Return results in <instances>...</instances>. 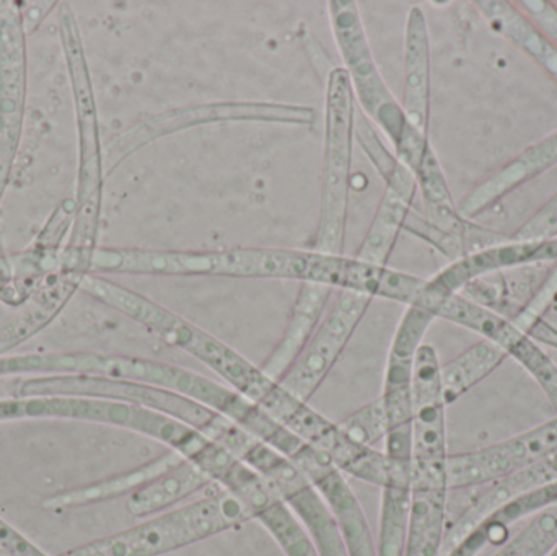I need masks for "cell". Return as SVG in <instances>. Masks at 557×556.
Here are the masks:
<instances>
[{
	"instance_id": "1",
	"label": "cell",
	"mask_w": 557,
	"mask_h": 556,
	"mask_svg": "<svg viewBox=\"0 0 557 556\" xmlns=\"http://www.w3.org/2000/svg\"><path fill=\"white\" fill-rule=\"evenodd\" d=\"M81 291L98 302L129 317L170 346L198 359L206 368L214 371L232 391L263 408L305 443L326 453L344 473L356 472L362 466L367 447L352 443L337 423L327 420L307 401H301L285 391L263 369L248 361L218 336L160 306L156 300L100 274H88L82 281Z\"/></svg>"
},
{
	"instance_id": "2",
	"label": "cell",
	"mask_w": 557,
	"mask_h": 556,
	"mask_svg": "<svg viewBox=\"0 0 557 556\" xmlns=\"http://www.w3.org/2000/svg\"><path fill=\"white\" fill-rule=\"evenodd\" d=\"M366 264L354 257L290 248L235 247L225 250H147L98 247L90 274L209 276L235 280H284L324 284L357 293Z\"/></svg>"
},
{
	"instance_id": "3",
	"label": "cell",
	"mask_w": 557,
	"mask_h": 556,
	"mask_svg": "<svg viewBox=\"0 0 557 556\" xmlns=\"http://www.w3.org/2000/svg\"><path fill=\"white\" fill-rule=\"evenodd\" d=\"M59 39L64 52L77 123V196L71 234L62 248L59 268L85 277L98 248L103 208L104 152L101 147L97 98L85 54L84 39L71 3L58 5Z\"/></svg>"
},
{
	"instance_id": "4",
	"label": "cell",
	"mask_w": 557,
	"mask_h": 556,
	"mask_svg": "<svg viewBox=\"0 0 557 556\" xmlns=\"http://www.w3.org/2000/svg\"><path fill=\"white\" fill-rule=\"evenodd\" d=\"M253 519L240 498L221 490L58 556H163L234 531Z\"/></svg>"
},
{
	"instance_id": "5",
	"label": "cell",
	"mask_w": 557,
	"mask_h": 556,
	"mask_svg": "<svg viewBox=\"0 0 557 556\" xmlns=\"http://www.w3.org/2000/svg\"><path fill=\"white\" fill-rule=\"evenodd\" d=\"M356 100L343 67L324 78L320 212L311 250L343 255L349 212Z\"/></svg>"
},
{
	"instance_id": "6",
	"label": "cell",
	"mask_w": 557,
	"mask_h": 556,
	"mask_svg": "<svg viewBox=\"0 0 557 556\" xmlns=\"http://www.w3.org/2000/svg\"><path fill=\"white\" fill-rule=\"evenodd\" d=\"M317 121L314 108L305 104L273 103V101H215L173 108L147 118L114 137L104 153V169L113 172L117 165L137 150L163 137L224 123H271L311 126Z\"/></svg>"
},
{
	"instance_id": "7",
	"label": "cell",
	"mask_w": 557,
	"mask_h": 556,
	"mask_svg": "<svg viewBox=\"0 0 557 556\" xmlns=\"http://www.w3.org/2000/svg\"><path fill=\"white\" fill-rule=\"evenodd\" d=\"M327 13L354 100L360 111L383 131L395 149L412 124L403 110L401 101L396 100L376 65L359 3L354 0H331L327 2Z\"/></svg>"
},
{
	"instance_id": "8",
	"label": "cell",
	"mask_w": 557,
	"mask_h": 556,
	"mask_svg": "<svg viewBox=\"0 0 557 556\" xmlns=\"http://www.w3.org/2000/svg\"><path fill=\"white\" fill-rule=\"evenodd\" d=\"M419 302L421 304L416 306L418 309L432 313L435 319L476 333L481 339H486L503 349L507 358L519 362L542 388L557 413V366L535 338L520 329L512 319L503 316L496 309L474 302L463 294L437 296L428 291V287L422 291Z\"/></svg>"
},
{
	"instance_id": "9",
	"label": "cell",
	"mask_w": 557,
	"mask_h": 556,
	"mask_svg": "<svg viewBox=\"0 0 557 556\" xmlns=\"http://www.w3.org/2000/svg\"><path fill=\"white\" fill-rule=\"evenodd\" d=\"M435 317L418 307H406L395 336L389 345L386 359L383 392L380 395L385 407L388 433L385 440V456L393 460L411 462L412 418H414L416 356L424 345L425 333L434 323Z\"/></svg>"
},
{
	"instance_id": "10",
	"label": "cell",
	"mask_w": 557,
	"mask_h": 556,
	"mask_svg": "<svg viewBox=\"0 0 557 556\" xmlns=\"http://www.w3.org/2000/svg\"><path fill=\"white\" fill-rule=\"evenodd\" d=\"M238 459L257 470L273 485L285 505L297 516L320 556H347L346 545L333 512L310 480L282 454L255 436L242 446Z\"/></svg>"
},
{
	"instance_id": "11",
	"label": "cell",
	"mask_w": 557,
	"mask_h": 556,
	"mask_svg": "<svg viewBox=\"0 0 557 556\" xmlns=\"http://www.w3.org/2000/svg\"><path fill=\"white\" fill-rule=\"evenodd\" d=\"M23 3L0 0V205L25 127L28 54Z\"/></svg>"
},
{
	"instance_id": "12",
	"label": "cell",
	"mask_w": 557,
	"mask_h": 556,
	"mask_svg": "<svg viewBox=\"0 0 557 556\" xmlns=\"http://www.w3.org/2000/svg\"><path fill=\"white\" fill-rule=\"evenodd\" d=\"M372 300L366 294L337 291L333 306L324 312L310 342L278 384L308 404L339 361Z\"/></svg>"
},
{
	"instance_id": "13",
	"label": "cell",
	"mask_w": 557,
	"mask_h": 556,
	"mask_svg": "<svg viewBox=\"0 0 557 556\" xmlns=\"http://www.w3.org/2000/svg\"><path fill=\"white\" fill-rule=\"evenodd\" d=\"M557 454V413L517 436L448 457V489L467 490L499 482Z\"/></svg>"
},
{
	"instance_id": "14",
	"label": "cell",
	"mask_w": 557,
	"mask_h": 556,
	"mask_svg": "<svg viewBox=\"0 0 557 556\" xmlns=\"http://www.w3.org/2000/svg\"><path fill=\"white\" fill-rule=\"evenodd\" d=\"M557 263V237L540 240H500L450 261L435 276L425 280V287L437 296L460 294L474 281L503 271L522 270L539 264Z\"/></svg>"
},
{
	"instance_id": "15",
	"label": "cell",
	"mask_w": 557,
	"mask_h": 556,
	"mask_svg": "<svg viewBox=\"0 0 557 556\" xmlns=\"http://www.w3.org/2000/svg\"><path fill=\"white\" fill-rule=\"evenodd\" d=\"M292 464L310 480L333 512L347 556H379L362 505L334 460L323 450L307 444Z\"/></svg>"
},
{
	"instance_id": "16",
	"label": "cell",
	"mask_w": 557,
	"mask_h": 556,
	"mask_svg": "<svg viewBox=\"0 0 557 556\" xmlns=\"http://www.w3.org/2000/svg\"><path fill=\"white\" fill-rule=\"evenodd\" d=\"M557 165V129L504 163L496 173L476 186L458 206L467 221L499 205L507 196Z\"/></svg>"
},
{
	"instance_id": "17",
	"label": "cell",
	"mask_w": 557,
	"mask_h": 556,
	"mask_svg": "<svg viewBox=\"0 0 557 556\" xmlns=\"http://www.w3.org/2000/svg\"><path fill=\"white\" fill-rule=\"evenodd\" d=\"M385 193L380 199L372 224L354 258L366 263L386 267L389 255L395 248L399 234L412 211L418 183L408 166L396 163L393 172L386 176Z\"/></svg>"
},
{
	"instance_id": "18",
	"label": "cell",
	"mask_w": 557,
	"mask_h": 556,
	"mask_svg": "<svg viewBox=\"0 0 557 556\" xmlns=\"http://www.w3.org/2000/svg\"><path fill=\"white\" fill-rule=\"evenodd\" d=\"M431 38L421 7H411L406 16L403 51L401 107L409 123L429 134L431 121Z\"/></svg>"
},
{
	"instance_id": "19",
	"label": "cell",
	"mask_w": 557,
	"mask_h": 556,
	"mask_svg": "<svg viewBox=\"0 0 557 556\" xmlns=\"http://www.w3.org/2000/svg\"><path fill=\"white\" fill-rule=\"evenodd\" d=\"M82 281V277L59 268L49 274L36 293L20 307V312L0 325V356H7V353L46 329L67 306L75 291L81 289Z\"/></svg>"
},
{
	"instance_id": "20",
	"label": "cell",
	"mask_w": 557,
	"mask_h": 556,
	"mask_svg": "<svg viewBox=\"0 0 557 556\" xmlns=\"http://www.w3.org/2000/svg\"><path fill=\"white\" fill-rule=\"evenodd\" d=\"M333 291V287L324 284L300 283L284 333L261 366L271 379L281 382L288 369L297 361L298 356L313 336L314 330L320 325Z\"/></svg>"
},
{
	"instance_id": "21",
	"label": "cell",
	"mask_w": 557,
	"mask_h": 556,
	"mask_svg": "<svg viewBox=\"0 0 557 556\" xmlns=\"http://www.w3.org/2000/svg\"><path fill=\"white\" fill-rule=\"evenodd\" d=\"M474 7L491 32L523 52L557 84V49L517 2L478 0Z\"/></svg>"
},
{
	"instance_id": "22",
	"label": "cell",
	"mask_w": 557,
	"mask_h": 556,
	"mask_svg": "<svg viewBox=\"0 0 557 556\" xmlns=\"http://www.w3.org/2000/svg\"><path fill=\"white\" fill-rule=\"evenodd\" d=\"M182 460L183 457L178 454L166 450L157 459L134 467L127 472L48 496L42 502V508L48 511H67V509L84 508V506L98 505V503L111 502L121 496L133 495L134 492L156 480L157 477L169 472Z\"/></svg>"
},
{
	"instance_id": "23",
	"label": "cell",
	"mask_w": 557,
	"mask_h": 556,
	"mask_svg": "<svg viewBox=\"0 0 557 556\" xmlns=\"http://www.w3.org/2000/svg\"><path fill=\"white\" fill-rule=\"evenodd\" d=\"M448 485L411 482V509L403 556H444Z\"/></svg>"
},
{
	"instance_id": "24",
	"label": "cell",
	"mask_w": 557,
	"mask_h": 556,
	"mask_svg": "<svg viewBox=\"0 0 557 556\" xmlns=\"http://www.w3.org/2000/svg\"><path fill=\"white\" fill-rule=\"evenodd\" d=\"M411 509V462L388 459V475L382 486L380 505L379 556L405 555Z\"/></svg>"
},
{
	"instance_id": "25",
	"label": "cell",
	"mask_w": 557,
	"mask_h": 556,
	"mask_svg": "<svg viewBox=\"0 0 557 556\" xmlns=\"http://www.w3.org/2000/svg\"><path fill=\"white\" fill-rule=\"evenodd\" d=\"M212 485L211 480L195 466L183 459L163 475L157 477L127 498V511L134 518H150L183 502L188 496Z\"/></svg>"
},
{
	"instance_id": "26",
	"label": "cell",
	"mask_w": 557,
	"mask_h": 556,
	"mask_svg": "<svg viewBox=\"0 0 557 556\" xmlns=\"http://www.w3.org/2000/svg\"><path fill=\"white\" fill-rule=\"evenodd\" d=\"M507 355L493 343L481 339L447 365H442V387L447 405L460 400L465 394L476 387L503 366Z\"/></svg>"
},
{
	"instance_id": "27",
	"label": "cell",
	"mask_w": 557,
	"mask_h": 556,
	"mask_svg": "<svg viewBox=\"0 0 557 556\" xmlns=\"http://www.w3.org/2000/svg\"><path fill=\"white\" fill-rule=\"evenodd\" d=\"M273 486V485H271ZM255 521L260 522L276 541L285 556H320L310 535L284 499L271 489L255 508Z\"/></svg>"
},
{
	"instance_id": "28",
	"label": "cell",
	"mask_w": 557,
	"mask_h": 556,
	"mask_svg": "<svg viewBox=\"0 0 557 556\" xmlns=\"http://www.w3.org/2000/svg\"><path fill=\"white\" fill-rule=\"evenodd\" d=\"M556 544L557 508H549L530 518L491 556H548Z\"/></svg>"
},
{
	"instance_id": "29",
	"label": "cell",
	"mask_w": 557,
	"mask_h": 556,
	"mask_svg": "<svg viewBox=\"0 0 557 556\" xmlns=\"http://www.w3.org/2000/svg\"><path fill=\"white\" fill-rule=\"evenodd\" d=\"M337 427L352 443L376 449L379 444L385 443L386 433H388V421H386L382 398L379 397L363 405L362 408L341 420Z\"/></svg>"
},
{
	"instance_id": "30",
	"label": "cell",
	"mask_w": 557,
	"mask_h": 556,
	"mask_svg": "<svg viewBox=\"0 0 557 556\" xmlns=\"http://www.w3.org/2000/svg\"><path fill=\"white\" fill-rule=\"evenodd\" d=\"M375 124L360 111V108L356 104V120H354V139L359 144L360 149L366 153L367 159L373 163L379 175L383 180L393 172L396 163L399 162L396 156H393L385 144H383L382 137L376 133Z\"/></svg>"
},
{
	"instance_id": "31",
	"label": "cell",
	"mask_w": 557,
	"mask_h": 556,
	"mask_svg": "<svg viewBox=\"0 0 557 556\" xmlns=\"http://www.w3.org/2000/svg\"><path fill=\"white\" fill-rule=\"evenodd\" d=\"M557 237V191L525 224L512 234V240H540Z\"/></svg>"
},
{
	"instance_id": "32",
	"label": "cell",
	"mask_w": 557,
	"mask_h": 556,
	"mask_svg": "<svg viewBox=\"0 0 557 556\" xmlns=\"http://www.w3.org/2000/svg\"><path fill=\"white\" fill-rule=\"evenodd\" d=\"M517 5L545 33L557 49V5L552 0H520Z\"/></svg>"
},
{
	"instance_id": "33",
	"label": "cell",
	"mask_w": 557,
	"mask_h": 556,
	"mask_svg": "<svg viewBox=\"0 0 557 556\" xmlns=\"http://www.w3.org/2000/svg\"><path fill=\"white\" fill-rule=\"evenodd\" d=\"M0 302L16 309L22 307L16 294L15 281H13L12 257L3 251L2 242H0Z\"/></svg>"
},
{
	"instance_id": "34",
	"label": "cell",
	"mask_w": 557,
	"mask_h": 556,
	"mask_svg": "<svg viewBox=\"0 0 557 556\" xmlns=\"http://www.w3.org/2000/svg\"><path fill=\"white\" fill-rule=\"evenodd\" d=\"M527 473H529L530 480L536 489L557 482V454L527 467Z\"/></svg>"
},
{
	"instance_id": "35",
	"label": "cell",
	"mask_w": 557,
	"mask_h": 556,
	"mask_svg": "<svg viewBox=\"0 0 557 556\" xmlns=\"http://www.w3.org/2000/svg\"><path fill=\"white\" fill-rule=\"evenodd\" d=\"M23 26H25L26 35H33L39 28L46 16L51 12L52 7H58V2H35L23 3Z\"/></svg>"
},
{
	"instance_id": "36",
	"label": "cell",
	"mask_w": 557,
	"mask_h": 556,
	"mask_svg": "<svg viewBox=\"0 0 557 556\" xmlns=\"http://www.w3.org/2000/svg\"><path fill=\"white\" fill-rule=\"evenodd\" d=\"M548 556H557V544L555 545V547H553V551L549 552Z\"/></svg>"
},
{
	"instance_id": "37",
	"label": "cell",
	"mask_w": 557,
	"mask_h": 556,
	"mask_svg": "<svg viewBox=\"0 0 557 556\" xmlns=\"http://www.w3.org/2000/svg\"><path fill=\"white\" fill-rule=\"evenodd\" d=\"M555 3H556V5H557V2H555Z\"/></svg>"
}]
</instances>
